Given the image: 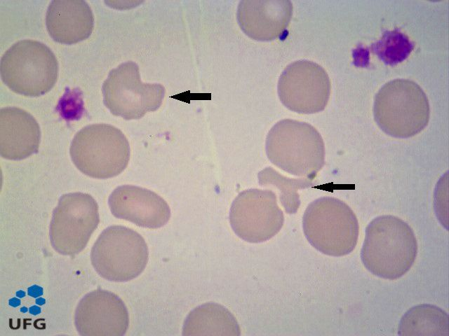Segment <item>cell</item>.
<instances>
[{
    "mask_svg": "<svg viewBox=\"0 0 449 336\" xmlns=\"http://www.w3.org/2000/svg\"><path fill=\"white\" fill-rule=\"evenodd\" d=\"M182 335L239 336L241 330L236 318L226 307L207 302L189 313L183 323Z\"/></svg>",
    "mask_w": 449,
    "mask_h": 336,
    "instance_id": "17",
    "label": "cell"
},
{
    "mask_svg": "<svg viewBox=\"0 0 449 336\" xmlns=\"http://www.w3.org/2000/svg\"><path fill=\"white\" fill-rule=\"evenodd\" d=\"M374 118L386 134L408 138L422 132L430 117L428 98L421 87L408 79H395L376 94Z\"/></svg>",
    "mask_w": 449,
    "mask_h": 336,
    "instance_id": "3",
    "label": "cell"
},
{
    "mask_svg": "<svg viewBox=\"0 0 449 336\" xmlns=\"http://www.w3.org/2000/svg\"><path fill=\"white\" fill-rule=\"evenodd\" d=\"M102 92L104 104L112 115L133 120L159 108L166 89L160 83H142L138 65L128 61L109 71Z\"/></svg>",
    "mask_w": 449,
    "mask_h": 336,
    "instance_id": "8",
    "label": "cell"
},
{
    "mask_svg": "<svg viewBox=\"0 0 449 336\" xmlns=\"http://www.w3.org/2000/svg\"><path fill=\"white\" fill-rule=\"evenodd\" d=\"M58 62L46 45L24 39L13 44L1 57L0 74L13 92L39 97L49 92L57 82Z\"/></svg>",
    "mask_w": 449,
    "mask_h": 336,
    "instance_id": "4",
    "label": "cell"
},
{
    "mask_svg": "<svg viewBox=\"0 0 449 336\" xmlns=\"http://www.w3.org/2000/svg\"><path fill=\"white\" fill-rule=\"evenodd\" d=\"M417 254L415 233L400 218L382 215L368 225L361 258L373 274L385 279H397L409 271Z\"/></svg>",
    "mask_w": 449,
    "mask_h": 336,
    "instance_id": "1",
    "label": "cell"
},
{
    "mask_svg": "<svg viewBox=\"0 0 449 336\" xmlns=\"http://www.w3.org/2000/svg\"><path fill=\"white\" fill-rule=\"evenodd\" d=\"M69 153L77 169L98 179L114 177L127 167L130 146L117 127L105 123L87 125L74 136Z\"/></svg>",
    "mask_w": 449,
    "mask_h": 336,
    "instance_id": "6",
    "label": "cell"
},
{
    "mask_svg": "<svg viewBox=\"0 0 449 336\" xmlns=\"http://www.w3.org/2000/svg\"><path fill=\"white\" fill-rule=\"evenodd\" d=\"M449 318L440 307L422 304L409 309L402 316L398 334L400 335H449Z\"/></svg>",
    "mask_w": 449,
    "mask_h": 336,
    "instance_id": "18",
    "label": "cell"
},
{
    "mask_svg": "<svg viewBox=\"0 0 449 336\" xmlns=\"http://www.w3.org/2000/svg\"><path fill=\"white\" fill-rule=\"evenodd\" d=\"M292 15L293 4L288 0H243L236 12L241 30L260 41L280 38L286 31Z\"/></svg>",
    "mask_w": 449,
    "mask_h": 336,
    "instance_id": "14",
    "label": "cell"
},
{
    "mask_svg": "<svg viewBox=\"0 0 449 336\" xmlns=\"http://www.w3.org/2000/svg\"><path fill=\"white\" fill-rule=\"evenodd\" d=\"M40 127L24 109L8 106L0 110V155L11 160L25 159L38 152Z\"/></svg>",
    "mask_w": 449,
    "mask_h": 336,
    "instance_id": "15",
    "label": "cell"
},
{
    "mask_svg": "<svg viewBox=\"0 0 449 336\" xmlns=\"http://www.w3.org/2000/svg\"><path fill=\"white\" fill-rule=\"evenodd\" d=\"M414 44L408 37L398 31H388L371 46L374 54L386 64L395 65L406 59L412 52Z\"/></svg>",
    "mask_w": 449,
    "mask_h": 336,
    "instance_id": "19",
    "label": "cell"
},
{
    "mask_svg": "<svg viewBox=\"0 0 449 336\" xmlns=\"http://www.w3.org/2000/svg\"><path fill=\"white\" fill-rule=\"evenodd\" d=\"M149 251L144 238L122 225L104 230L91 252V263L102 278L116 282L130 281L145 270Z\"/></svg>",
    "mask_w": 449,
    "mask_h": 336,
    "instance_id": "7",
    "label": "cell"
},
{
    "mask_svg": "<svg viewBox=\"0 0 449 336\" xmlns=\"http://www.w3.org/2000/svg\"><path fill=\"white\" fill-rule=\"evenodd\" d=\"M269 161L292 175L313 180L325 164V146L317 130L292 119L276 122L266 138Z\"/></svg>",
    "mask_w": 449,
    "mask_h": 336,
    "instance_id": "2",
    "label": "cell"
},
{
    "mask_svg": "<svg viewBox=\"0 0 449 336\" xmlns=\"http://www.w3.org/2000/svg\"><path fill=\"white\" fill-rule=\"evenodd\" d=\"M331 90L329 76L319 64L309 60L295 61L283 70L278 82V94L289 110L302 114L324 110Z\"/></svg>",
    "mask_w": 449,
    "mask_h": 336,
    "instance_id": "11",
    "label": "cell"
},
{
    "mask_svg": "<svg viewBox=\"0 0 449 336\" xmlns=\"http://www.w3.org/2000/svg\"><path fill=\"white\" fill-rule=\"evenodd\" d=\"M100 222L98 205L89 194L76 192L62 195L54 209L49 236L53 249L74 255L86 246Z\"/></svg>",
    "mask_w": 449,
    "mask_h": 336,
    "instance_id": "9",
    "label": "cell"
},
{
    "mask_svg": "<svg viewBox=\"0 0 449 336\" xmlns=\"http://www.w3.org/2000/svg\"><path fill=\"white\" fill-rule=\"evenodd\" d=\"M46 24L56 42L72 45L88 38L94 27L90 6L82 0H53L47 9Z\"/></svg>",
    "mask_w": 449,
    "mask_h": 336,
    "instance_id": "16",
    "label": "cell"
},
{
    "mask_svg": "<svg viewBox=\"0 0 449 336\" xmlns=\"http://www.w3.org/2000/svg\"><path fill=\"white\" fill-rule=\"evenodd\" d=\"M108 204L116 218L142 227L159 228L170 218L167 202L156 192L139 186L123 185L116 188L109 197Z\"/></svg>",
    "mask_w": 449,
    "mask_h": 336,
    "instance_id": "13",
    "label": "cell"
},
{
    "mask_svg": "<svg viewBox=\"0 0 449 336\" xmlns=\"http://www.w3.org/2000/svg\"><path fill=\"white\" fill-rule=\"evenodd\" d=\"M74 325L81 336H122L128 328L129 315L117 295L97 289L86 294L79 302Z\"/></svg>",
    "mask_w": 449,
    "mask_h": 336,
    "instance_id": "12",
    "label": "cell"
},
{
    "mask_svg": "<svg viewBox=\"0 0 449 336\" xmlns=\"http://www.w3.org/2000/svg\"><path fill=\"white\" fill-rule=\"evenodd\" d=\"M304 234L321 253L343 256L353 251L358 237V219L343 201L322 197L311 202L302 217Z\"/></svg>",
    "mask_w": 449,
    "mask_h": 336,
    "instance_id": "5",
    "label": "cell"
},
{
    "mask_svg": "<svg viewBox=\"0 0 449 336\" xmlns=\"http://www.w3.org/2000/svg\"><path fill=\"white\" fill-rule=\"evenodd\" d=\"M283 222L276 194L270 190H243L231 205V227L239 237L250 243L270 239L280 231Z\"/></svg>",
    "mask_w": 449,
    "mask_h": 336,
    "instance_id": "10",
    "label": "cell"
}]
</instances>
